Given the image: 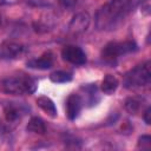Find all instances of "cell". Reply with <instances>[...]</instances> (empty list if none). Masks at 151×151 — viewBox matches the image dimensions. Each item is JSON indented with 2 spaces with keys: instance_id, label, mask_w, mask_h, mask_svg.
Wrapping results in <instances>:
<instances>
[{
  "instance_id": "3957f363",
  "label": "cell",
  "mask_w": 151,
  "mask_h": 151,
  "mask_svg": "<svg viewBox=\"0 0 151 151\" xmlns=\"http://www.w3.org/2000/svg\"><path fill=\"white\" fill-rule=\"evenodd\" d=\"M151 81L150 63L146 61L130 70L124 77V86L126 88H138L147 86Z\"/></svg>"
},
{
  "instance_id": "9a60e30c",
  "label": "cell",
  "mask_w": 151,
  "mask_h": 151,
  "mask_svg": "<svg viewBox=\"0 0 151 151\" xmlns=\"http://www.w3.org/2000/svg\"><path fill=\"white\" fill-rule=\"evenodd\" d=\"M20 116V111L18 110V107L13 106V105H8L5 107V118L7 122H15Z\"/></svg>"
},
{
  "instance_id": "5b68a950",
  "label": "cell",
  "mask_w": 151,
  "mask_h": 151,
  "mask_svg": "<svg viewBox=\"0 0 151 151\" xmlns=\"http://www.w3.org/2000/svg\"><path fill=\"white\" fill-rule=\"evenodd\" d=\"M61 55H63V59L66 60L67 63L70 64H73V65H84L86 63V54L85 52L78 47V46H74V45H68V46H65L61 51Z\"/></svg>"
},
{
  "instance_id": "8992f818",
  "label": "cell",
  "mask_w": 151,
  "mask_h": 151,
  "mask_svg": "<svg viewBox=\"0 0 151 151\" xmlns=\"http://www.w3.org/2000/svg\"><path fill=\"white\" fill-rule=\"evenodd\" d=\"M90 21H91L90 15L87 13H85V12L78 13L72 18V20L70 22V31L72 33H76V34L83 33L88 28Z\"/></svg>"
},
{
  "instance_id": "e0dca14e",
  "label": "cell",
  "mask_w": 151,
  "mask_h": 151,
  "mask_svg": "<svg viewBox=\"0 0 151 151\" xmlns=\"http://www.w3.org/2000/svg\"><path fill=\"white\" fill-rule=\"evenodd\" d=\"M59 4L64 7V8H72L77 5L78 0H58Z\"/></svg>"
},
{
  "instance_id": "ba28073f",
  "label": "cell",
  "mask_w": 151,
  "mask_h": 151,
  "mask_svg": "<svg viewBox=\"0 0 151 151\" xmlns=\"http://www.w3.org/2000/svg\"><path fill=\"white\" fill-rule=\"evenodd\" d=\"M53 65V55L51 52L44 53L41 57L31 59L27 61V66L31 68H37V70H47L52 67Z\"/></svg>"
},
{
  "instance_id": "7a4b0ae2",
  "label": "cell",
  "mask_w": 151,
  "mask_h": 151,
  "mask_svg": "<svg viewBox=\"0 0 151 151\" xmlns=\"http://www.w3.org/2000/svg\"><path fill=\"white\" fill-rule=\"evenodd\" d=\"M2 88L8 94L26 96L37 91V81L28 76H15L2 81Z\"/></svg>"
},
{
  "instance_id": "ffe728a7",
  "label": "cell",
  "mask_w": 151,
  "mask_h": 151,
  "mask_svg": "<svg viewBox=\"0 0 151 151\" xmlns=\"http://www.w3.org/2000/svg\"><path fill=\"white\" fill-rule=\"evenodd\" d=\"M4 2H5V0H0V5H2Z\"/></svg>"
},
{
  "instance_id": "30bf717a",
  "label": "cell",
  "mask_w": 151,
  "mask_h": 151,
  "mask_svg": "<svg viewBox=\"0 0 151 151\" xmlns=\"http://www.w3.org/2000/svg\"><path fill=\"white\" fill-rule=\"evenodd\" d=\"M37 105L44 112H46L48 116L57 117V107H55V104L53 103V100L51 98H48V97H39L37 99Z\"/></svg>"
},
{
  "instance_id": "d6986e66",
  "label": "cell",
  "mask_w": 151,
  "mask_h": 151,
  "mask_svg": "<svg viewBox=\"0 0 151 151\" xmlns=\"http://www.w3.org/2000/svg\"><path fill=\"white\" fill-rule=\"evenodd\" d=\"M150 116H151V109L150 107H146V110L144 111L143 113V119L146 124H150L151 123V119H150Z\"/></svg>"
},
{
  "instance_id": "8fae6325",
  "label": "cell",
  "mask_w": 151,
  "mask_h": 151,
  "mask_svg": "<svg viewBox=\"0 0 151 151\" xmlns=\"http://www.w3.org/2000/svg\"><path fill=\"white\" fill-rule=\"evenodd\" d=\"M118 79L113 74H106L101 81V91L105 94H112L118 88Z\"/></svg>"
},
{
  "instance_id": "2e32d148",
  "label": "cell",
  "mask_w": 151,
  "mask_h": 151,
  "mask_svg": "<svg viewBox=\"0 0 151 151\" xmlns=\"http://www.w3.org/2000/svg\"><path fill=\"white\" fill-rule=\"evenodd\" d=\"M150 145H151V138H150V136H142V137H139V139H138V146L139 147H142V149H149L150 147Z\"/></svg>"
},
{
  "instance_id": "4fadbf2b",
  "label": "cell",
  "mask_w": 151,
  "mask_h": 151,
  "mask_svg": "<svg viewBox=\"0 0 151 151\" xmlns=\"http://www.w3.org/2000/svg\"><path fill=\"white\" fill-rule=\"evenodd\" d=\"M50 79H51V81H53L55 84L68 83L72 80V73L66 72V71H55L50 74Z\"/></svg>"
},
{
  "instance_id": "ac0fdd59",
  "label": "cell",
  "mask_w": 151,
  "mask_h": 151,
  "mask_svg": "<svg viewBox=\"0 0 151 151\" xmlns=\"http://www.w3.org/2000/svg\"><path fill=\"white\" fill-rule=\"evenodd\" d=\"M142 12L145 15L150 14V1L149 0H143V2H142Z\"/></svg>"
},
{
  "instance_id": "7c38bea8",
  "label": "cell",
  "mask_w": 151,
  "mask_h": 151,
  "mask_svg": "<svg viewBox=\"0 0 151 151\" xmlns=\"http://www.w3.org/2000/svg\"><path fill=\"white\" fill-rule=\"evenodd\" d=\"M27 131L29 132H33V133H39V134H44L46 132V126H45V123L38 118V117H33L29 119L27 126H26Z\"/></svg>"
},
{
  "instance_id": "9c48e42d",
  "label": "cell",
  "mask_w": 151,
  "mask_h": 151,
  "mask_svg": "<svg viewBox=\"0 0 151 151\" xmlns=\"http://www.w3.org/2000/svg\"><path fill=\"white\" fill-rule=\"evenodd\" d=\"M22 52H24V47L19 44L7 42L0 46V58L14 59V58H18Z\"/></svg>"
},
{
  "instance_id": "5bb4252c",
  "label": "cell",
  "mask_w": 151,
  "mask_h": 151,
  "mask_svg": "<svg viewBox=\"0 0 151 151\" xmlns=\"http://www.w3.org/2000/svg\"><path fill=\"white\" fill-rule=\"evenodd\" d=\"M142 107V99L137 97H131L125 101V109L132 114L137 113Z\"/></svg>"
},
{
  "instance_id": "6da1fadb",
  "label": "cell",
  "mask_w": 151,
  "mask_h": 151,
  "mask_svg": "<svg viewBox=\"0 0 151 151\" xmlns=\"http://www.w3.org/2000/svg\"><path fill=\"white\" fill-rule=\"evenodd\" d=\"M132 0H110L96 15V26L98 29H109L114 27L129 11Z\"/></svg>"
},
{
  "instance_id": "44dd1931",
  "label": "cell",
  "mask_w": 151,
  "mask_h": 151,
  "mask_svg": "<svg viewBox=\"0 0 151 151\" xmlns=\"http://www.w3.org/2000/svg\"><path fill=\"white\" fill-rule=\"evenodd\" d=\"M0 25H1V19H0Z\"/></svg>"
},
{
  "instance_id": "277c9868",
  "label": "cell",
  "mask_w": 151,
  "mask_h": 151,
  "mask_svg": "<svg viewBox=\"0 0 151 151\" xmlns=\"http://www.w3.org/2000/svg\"><path fill=\"white\" fill-rule=\"evenodd\" d=\"M137 50V45L134 41H124V42H110L107 44L103 51L101 57L107 61H113L122 55H125L130 52Z\"/></svg>"
},
{
  "instance_id": "52a82bcc",
  "label": "cell",
  "mask_w": 151,
  "mask_h": 151,
  "mask_svg": "<svg viewBox=\"0 0 151 151\" xmlns=\"http://www.w3.org/2000/svg\"><path fill=\"white\" fill-rule=\"evenodd\" d=\"M83 107V100L78 94H71L66 99V114L70 120H74Z\"/></svg>"
}]
</instances>
